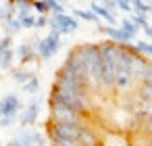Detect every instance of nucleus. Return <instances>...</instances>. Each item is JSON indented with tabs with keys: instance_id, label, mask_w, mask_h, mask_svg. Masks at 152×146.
<instances>
[{
	"instance_id": "5",
	"label": "nucleus",
	"mask_w": 152,
	"mask_h": 146,
	"mask_svg": "<svg viewBox=\"0 0 152 146\" xmlns=\"http://www.w3.org/2000/svg\"><path fill=\"white\" fill-rule=\"evenodd\" d=\"M21 111V100L17 94H7L0 98V117H17Z\"/></svg>"
},
{
	"instance_id": "13",
	"label": "nucleus",
	"mask_w": 152,
	"mask_h": 146,
	"mask_svg": "<svg viewBox=\"0 0 152 146\" xmlns=\"http://www.w3.org/2000/svg\"><path fill=\"white\" fill-rule=\"evenodd\" d=\"M133 48H135V52L137 54H142V56H152V42H135L133 44Z\"/></svg>"
},
{
	"instance_id": "8",
	"label": "nucleus",
	"mask_w": 152,
	"mask_h": 146,
	"mask_svg": "<svg viewBox=\"0 0 152 146\" xmlns=\"http://www.w3.org/2000/svg\"><path fill=\"white\" fill-rule=\"evenodd\" d=\"M100 32L102 34H106L108 36V40L110 42H115V44H119V46H123V44H129L131 40L119 29V27H110V25H106V27H100Z\"/></svg>"
},
{
	"instance_id": "22",
	"label": "nucleus",
	"mask_w": 152,
	"mask_h": 146,
	"mask_svg": "<svg viewBox=\"0 0 152 146\" xmlns=\"http://www.w3.org/2000/svg\"><path fill=\"white\" fill-rule=\"evenodd\" d=\"M48 9H50L52 15H65V4L54 2V0H48Z\"/></svg>"
},
{
	"instance_id": "30",
	"label": "nucleus",
	"mask_w": 152,
	"mask_h": 146,
	"mask_svg": "<svg viewBox=\"0 0 152 146\" xmlns=\"http://www.w3.org/2000/svg\"><path fill=\"white\" fill-rule=\"evenodd\" d=\"M150 13H152V2H150Z\"/></svg>"
},
{
	"instance_id": "14",
	"label": "nucleus",
	"mask_w": 152,
	"mask_h": 146,
	"mask_svg": "<svg viewBox=\"0 0 152 146\" xmlns=\"http://www.w3.org/2000/svg\"><path fill=\"white\" fill-rule=\"evenodd\" d=\"M34 77V73H29V71H25V69H15L13 71V81H17V84H25L27 79H31Z\"/></svg>"
},
{
	"instance_id": "19",
	"label": "nucleus",
	"mask_w": 152,
	"mask_h": 146,
	"mask_svg": "<svg viewBox=\"0 0 152 146\" xmlns=\"http://www.w3.org/2000/svg\"><path fill=\"white\" fill-rule=\"evenodd\" d=\"M4 29H7V36H9V38H13V36H15V34L21 29V23H19V19L15 17V19L7 21V23H4Z\"/></svg>"
},
{
	"instance_id": "23",
	"label": "nucleus",
	"mask_w": 152,
	"mask_h": 146,
	"mask_svg": "<svg viewBox=\"0 0 152 146\" xmlns=\"http://www.w3.org/2000/svg\"><path fill=\"white\" fill-rule=\"evenodd\" d=\"M31 9H36L40 15H48V13H50L48 2H31Z\"/></svg>"
},
{
	"instance_id": "10",
	"label": "nucleus",
	"mask_w": 152,
	"mask_h": 146,
	"mask_svg": "<svg viewBox=\"0 0 152 146\" xmlns=\"http://www.w3.org/2000/svg\"><path fill=\"white\" fill-rule=\"evenodd\" d=\"M17 54H19V59H21V63H23V65H25V63H31V61L38 56L31 40H29V44H21V46H19V50H17Z\"/></svg>"
},
{
	"instance_id": "16",
	"label": "nucleus",
	"mask_w": 152,
	"mask_h": 146,
	"mask_svg": "<svg viewBox=\"0 0 152 146\" xmlns=\"http://www.w3.org/2000/svg\"><path fill=\"white\" fill-rule=\"evenodd\" d=\"M71 17H75V19H83V21H94V23H98V17L92 13V11H81V9H77V11H73V15Z\"/></svg>"
},
{
	"instance_id": "25",
	"label": "nucleus",
	"mask_w": 152,
	"mask_h": 146,
	"mask_svg": "<svg viewBox=\"0 0 152 146\" xmlns=\"http://www.w3.org/2000/svg\"><path fill=\"white\" fill-rule=\"evenodd\" d=\"M11 44H13V38H9V36L0 40V54L7 52V50H11Z\"/></svg>"
},
{
	"instance_id": "26",
	"label": "nucleus",
	"mask_w": 152,
	"mask_h": 146,
	"mask_svg": "<svg viewBox=\"0 0 152 146\" xmlns=\"http://www.w3.org/2000/svg\"><path fill=\"white\" fill-rule=\"evenodd\" d=\"M17 121V117H0V127H11Z\"/></svg>"
},
{
	"instance_id": "31",
	"label": "nucleus",
	"mask_w": 152,
	"mask_h": 146,
	"mask_svg": "<svg viewBox=\"0 0 152 146\" xmlns=\"http://www.w3.org/2000/svg\"><path fill=\"white\" fill-rule=\"evenodd\" d=\"M148 146H152V138H150V144H148Z\"/></svg>"
},
{
	"instance_id": "2",
	"label": "nucleus",
	"mask_w": 152,
	"mask_h": 146,
	"mask_svg": "<svg viewBox=\"0 0 152 146\" xmlns=\"http://www.w3.org/2000/svg\"><path fill=\"white\" fill-rule=\"evenodd\" d=\"M31 42H34L36 54H38L42 61H50V59H52V56L61 50V36H58V34H54V32H50L44 40L34 38Z\"/></svg>"
},
{
	"instance_id": "6",
	"label": "nucleus",
	"mask_w": 152,
	"mask_h": 146,
	"mask_svg": "<svg viewBox=\"0 0 152 146\" xmlns=\"http://www.w3.org/2000/svg\"><path fill=\"white\" fill-rule=\"evenodd\" d=\"M40 106H42V102H40V98H31V102L23 109V113L19 115V123L23 125V127H29V125H34L36 121H38V115H40Z\"/></svg>"
},
{
	"instance_id": "3",
	"label": "nucleus",
	"mask_w": 152,
	"mask_h": 146,
	"mask_svg": "<svg viewBox=\"0 0 152 146\" xmlns=\"http://www.w3.org/2000/svg\"><path fill=\"white\" fill-rule=\"evenodd\" d=\"M50 121H54V123H86V117L67 109L65 104L50 100Z\"/></svg>"
},
{
	"instance_id": "11",
	"label": "nucleus",
	"mask_w": 152,
	"mask_h": 146,
	"mask_svg": "<svg viewBox=\"0 0 152 146\" xmlns=\"http://www.w3.org/2000/svg\"><path fill=\"white\" fill-rule=\"evenodd\" d=\"M131 84H133V75H131L129 71L117 69V75H115V88H119V90H127Z\"/></svg>"
},
{
	"instance_id": "27",
	"label": "nucleus",
	"mask_w": 152,
	"mask_h": 146,
	"mask_svg": "<svg viewBox=\"0 0 152 146\" xmlns=\"http://www.w3.org/2000/svg\"><path fill=\"white\" fill-rule=\"evenodd\" d=\"M117 9L129 13V11H131V2H127V0H117Z\"/></svg>"
},
{
	"instance_id": "21",
	"label": "nucleus",
	"mask_w": 152,
	"mask_h": 146,
	"mask_svg": "<svg viewBox=\"0 0 152 146\" xmlns=\"http://www.w3.org/2000/svg\"><path fill=\"white\" fill-rule=\"evenodd\" d=\"M131 23H133V25H135L137 29H140V27L144 29V27H148V25H150V23H148V17H146V15H133V17H131Z\"/></svg>"
},
{
	"instance_id": "9",
	"label": "nucleus",
	"mask_w": 152,
	"mask_h": 146,
	"mask_svg": "<svg viewBox=\"0 0 152 146\" xmlns=\"http://www.w3.org/2000/svg\"><path fill=\"white\" fill-rule=\"evenodd\" d=\"M90 11H92V13H94L98 19H104V21H108V23H110V27L117 23V19H115V13H113V11H108V9H104V7H102V4H98V2H92V4H90Z\"/></svg>"
},
{
	"instance_id": "28",
	"label": "nucleus",
	"mask_w": 152,
	"mask_h": 146,
	"mask_svg": "<svg viewBox=\"0 0 152 146\" xmlns=\"http://www.w3.org/2000/svg\"><path fill=\"white\" fill-rule=\"evenodd\" d=\"M46 25H48V15L36 17V27H46Z\"/></svg>"
},
{
	"instance_id": "4",
	"label": "nucleus",
	"mask_w": 152,
	"mask_h": 146,
	"mask_svg": "<svg viewBox=\"0 0 152 146\" xmlns=\"http://www.w3.org/2000/svg\"><path fill=\"white\" fill-rule=\"evenodd\" d=\"M48 25H50V32H54V34H58V36H63V34H73V32H77V27H79V23H77V19L75 17H71V15H52L50 19H48Z\"/></svg>"
},
{
	"instance_id": "15",
	"label": "nucleus",
	"mask_w": 152,
	"mask_h": 146,
	"mask_svg": "<svg viewBox=\"0 0 152 146\" xmlns=\"http://www.w3.org/2000/svg\"><path fill=\"white\" fill-rule=\"evenodd\" d=\"M131 11H135V15H148L150 13V2L133 0V2H131Z\"/></svg>"
},
{
	"instance_id": "12",
	"label": "nucleus",
	"mask_w": 152,
	"mask_h": 146,
	"mask_svg": "<svg viewBox=\"0 0 152 146\" xmlns=\"http://www.w3.org/2000/svg\"><path fill=\"white\" fill-rule=\"evenodd\" d=\"M119 29L129 38V40H135V34H137V27L131 23V19H123L121 21V25H119Z\"/></svg>"
},
{
	"instance_id": "7",
	"label": "nucleus",
	"mask_w": 152,
	"mask_h": 146,
	"mask_svg": "<svg viewBox=\"0 0 152 146\" xmlns=\"http://www.w3.org/2000/svg\"><path fill=\"white\" fill-rule=\"evenodd\" d=\"M17 140H19L21 146H46L42 134H38L36 129H25L23 134L17 136Z\"/></svg>"
},
{
	"instance_id": "18",
	"label": "nucleus",
	"mask_w": 152,
	"mask_h": 146,
	"mask_svg": "<svg viewBox=\"0 0 152 146\" xmlns=\"http://www.w3.org/2000/svg\"><path fill=\"white\" fill-rule=\"evenodd\" d=\"M13 56H15L13 48L0 54V69H11V65H13Z\"/></svg>"
},
{
	"instance_id": "29",
	"label": "nucleus",
	"mask_w": 152,
	"mask_h": 146,
	"mask_svg": "<svg viewBox=\"0 0 152 146\" xmlns=\"http://www.w3.org/2000/svg\"><path fill=\"white\" fill-rule=\"evenodd\" d=\"M144 34H146L148 38H152V25H148V27H144Z\"/></svg>"
},
{
	"instance_id": "1",
	"label": "nucleus",
	"mask_w": 152,
	"mask_h": 146,
	"mask_svg": "<svg viewBox=\"0 0 152 146\" xmlns=\"http://www.w3.org/2000/svg\"><path fill=\"white\" fill-rule=\"evenodd\" d=\"M73 50L77 52V56L83 65L90 88L100 86V50H98V44H81Z\"/></svg>"
},
{
	"instance_id": "24",
	"label": "nucleus",
	"mask_w": 152,
	"mask_h": 146,
	"mask_svg": "<svg viewBox=\"0 0 152 146\" xmlns=\"http://www.w3.org/2000/svg\"><path fill=\"white\" fill-rule=\"evenodd\" d=\"M21 27H36V17L34 15H27V17H21L19 19Z\"/></svg>"
},
{
	"instance_id": "20",
	"label": "nucleus",
	"mask_w": 152,
	"mask_h": 146,
	"mask_svg": "<svg viewBox=\"0 0 152 146\" xmlns=\"http://www.w3.org/2000/svg\"><path fill=\"white\" fill-rule=\"evenodd\" d=\"M15 11L19 13V17L17 19H21V17H27L29 13H31V2H23V0H21V2H15Z\"/></svg>"
},
{
	"instance_id": "17",
	"label": "nucleus",
	"mask_w": 152,
	"mask_h": 146,
	"mask_svg": "<svg viewBox=\"0 0 152 146\" xmlns=\"http://www.w3.org/2000/svg\"><path fill=\"white\" fill-rule=\"evenodd\" d=\"M38 90H40V79H38L36 75L23 84V92H25V94H36Z\"/></svg>"
}]
</instances>
